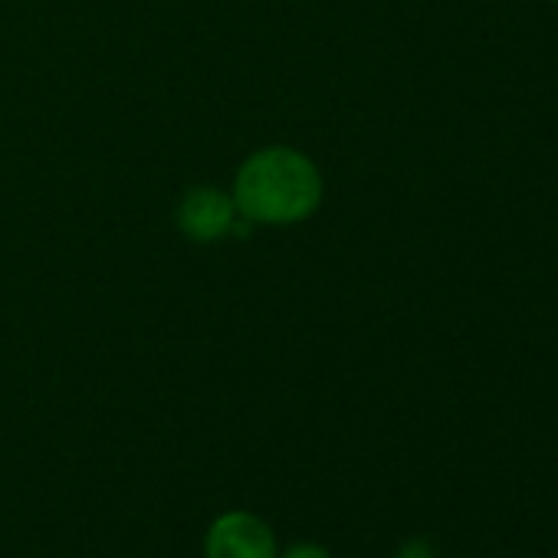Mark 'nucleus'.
I'll use <instances>...</instances> for the list:
<instances>
[{"label": "nucleus", "instance_id": "f257e3e1", "mask_svg": "<svg viewBox=\"0 0 558 558\" xmlns=\"http://www.w3.org/2000/svg\"><path fill=\"white\" fill-rule=\"evenodd\" d=\"M230 197L246 227L287 230L310 223L326 204V174L319 161L287 142L259 145L233 171Z\"/></svg>", "mask_w": 558, "mask_h": 558}, {"label": "nucleus", "instance_id": "f03ea898", "mask_svg": "<svg viewBox=\"0 0 558 558\" xmlns=\"http://www.w3.org/2000/svg\"><path fill=\"white\" fill-rule=\"evenodd\" d=\"M240 214L230 197V187L191 184L174 204V230L197 246L220 243L240 230Z\"/></svg>", "mask_w": 558, "mask_h": 558}, {"label": "nucleus", "instance_id": "7ed1b4c3", "mask_svg": "<svg viewBox=\"0 0 558 558\" xmlns=\"http://www.w3.org/2000/svg\"><path fill=\"white\" fill-rule=\"evenodd\" d=\"M204 558H276L279 538L276 529L253 509H223L217 512L201 538Z\"/></svg>", "mask_w": 558, "mask_h": 558}, {"label": "nucleus", "instance_id": "20e7f679", "mask_svg": "<svg viewBox=\"0 0 558 558\" xmlns=\"http://www.w3.org/2000/svg\"><path fill=\"white\" fill-rule=\"evenodd\" d=\"M276 558H336L323 542H313V538H303V542H293L287 548H279Z\"/></svg>", "mask_w": 558, "mask_h": 558}, {"label": "nucleus", "instance_id": "39448f33", "mask_svg": "<svg viewBox=\"0 0 558 558\" xmlns=\"http://www.w3.org/2000/svg\"><path fill=\"white\" fill-rule=\"evenodd\" d=\"M395 558H437V551H434V545H430L427 538H408V542L398 548Z\"/></svg>", "mask_w": 558, "mask_h": 558}, {"label": "nucleus", "instance_id": "423d86ee", "mask_svg": "<svg viewBox=\"0 0 558 558\" xmlns=\"http://www.w3.org/2000/svg\"><path fill=\"white\" fill-rule=\"evenodd\" d=\"M555 4H558V0H555Z\"/></svg>", "mask_w": 558, "mask_h": 558}]
</instances>
